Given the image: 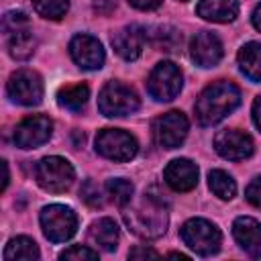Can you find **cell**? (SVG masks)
<instances>
[{"instance_id":"cell-28","label":"cell","mask_w":261,"mask_h":261,"mask_svg":"<svg viewBox=\"0 0 261 261\" xmlns=\"http://www.w3.org/2000/svg\"><path fill=\"white\" fill-rule=\"evenodd\" d=\"M2 29H4V33H6L8 37L14 35V33H18V31L31 29V24H29V16H27L24 12H16V10L6 12L4 18H2Z\"/></svg>"},{"instance_id":"cell-20","label":"cell","mask_w":261,"mask_h":261,"mask_svg":"<svg viewBox=\"0 0 261 261\" xmlns=\"http://www.w3.org/2000/svg\"><path fill=\"white\" fill-rule=\"evenodd\" d=\"M239 67L251 82H261V43H247L237 55Z\"/></svg>"},{"instance_id":"cell-37","label":"cell","mask_w":261,"mask_h":261,"mask_svg":"<svg viewBox=\"0 0 261 261\" xmlns=\"http://www.w3.org/2000/svg\"><path fill=\"white\" fill-rule=\"evenodd\" d=\"M179 2H186V0H179Z\"/></svg>"},{"instance_id":"cell-4","label":"cell","mask_w":261,"mask_h":261,"mask_svg":"<svg viewBox=\"0 0 261 261\" xmlns=\"http://www.w3.org/2000/svg\"><path fill=\"white\" fill-rule=\"evenodd\" d=\"M41 228L51 243H65L77 230V216L69 206L51 204L41 210Z\"/></svg>"},{"instance_id":"cell-13","label":"cell","mask_w":261,"mask_h":261,"mask_svg":"<svg viewBox=\"0 0 261 261\" xmlns=\"http://www.w3.org/2000/svg\"><path fill=\"white\" fill-rule=\"evenodd\" d=\"M190 57L200 67H214L222 59V43L210 31H200L190 41Z\"/></svg>"},{"instance_id":"cell-17","label":"cell","mask_w":261,"mask_h":261,"mask_svg":"<svg viewBox=\"0 0 261 261\" xmlns=\"http://www.w3.org/2000/svg\"><path fill=\"white\" fill-rule=\"evenodd\" d=\"M147 41V31H143L141 27L137 24H130V27H124L120 29L118 33H114L112 37V47L114 51L126 59V61H135L141 51H143V45Z\"/></svg>"},{"instance_id":"cell-30","label":"cell","mask_w":261,"mask_h":261,"mask_svg":"<svg viewBox=\"0 0 261 261\" xmlns=\"http://www.w3.org/2000/svg\"><path fill=\"white\" fill-rule=\"evenodd\" d=\"M96 257H98V253H96V251H92V249H88V247H82V245H73V247L65 249V251L59 255V259H71V261L96 259Z\"/></svg>"},{"instance_id":"cell-10","label":"cell","mask_w":261,"mask_h":261,"mask_svg":"<svg viewBox=\"0 0 261 261\" xmlns=\"http://www.w3.org/2000/svg\"><path fill=\"white\" fill-rule=\"evenodd\" d=\"M188 118L184 112L179 110H169L165 114H161L155 122H153V135L155 141L163 147V149H175L184 143L186 135H188Z\"/></svg>"},{"instance_id":"cell-25","label":"cell","mask_w":261,"mask_h":261,"mask_svg":"<svg viewBox=\"0 0 261 261\" xmlns=\"http://www.w3.org/2000/svg\"><path fill=\"white\" fill-rule=\"evenodd\" d=\"M147 39H151V43L161 51H173L181 41L179 33L173 27H167V24L151 29V33H147Z\"/></svg>"},{"instance_id":"cell-5","label":"cell","mask_w":261,"mask_h":261,"mask_svg":"<svg viewBox=\"0 0 261 261\" xmlns=\"http://www.w3.org/2000/svg\"><path fill=\"white\" fill-rule=\"evenodd\" d=\"M179 234H181V241L192 251H196L198 255H204V257L218 253L220 241H222L220 230L216 228V224H212L204 218H190L181 226Z\"/></svg>"},{"instance_id":"cell-9","label":"cell","mask_w":261,"mask_h":261,"mask_svg":"<svg viewBox=\"0 0 261 261\" xmlns=\"http://www.w3.org/2000/svg\"><path fill=\"white\" fill-rule=\"evenodd\" d=\"M8 96L22 106H37L43 98V80L33 69H18L8 77Z\"/></svg>"},{"instance_id":"cell-23","label":"cell","mask_w":261,"mask_h":261,"mask_svg":"<svg viewBox=\"0 0 261 261\" xmlns=\"http://www.w3.org/2000/svg\"><path fill=\"white\" fill-rule=\"evenodd\" d=\"M35 37L31 33V29H24V31H18L14 35H10L8 39V53L14 57V59H29L35 51Z\"/></svg>"},{"instance_id":"cell-36","label":"cell","mask_w":261,"mask_h":261,"mask_svg":"<svg viewBox=\"0 0 261 261\" xmlns=\"http://www.w3.org/2000/svg\"><path fill=\"white\" fill-rule=\"evenodd\" d=\"M2 169H4V184H2V190H6V186H8V165H6V161H2Z\"/></svg>"},{"instance_id":"cell-8","label":"cell","mask_w":261,"mask_h":261,"mask_svg":"<svg viewBox=\"0 0 261 261\" xmlns=\"http://www.w3.org/2000/svg\"><path fill=\"white\" fill-rule=\"evenodd\" d=\"M96 151L110 161H130L137 151V139L120 128H102L96 135Z\"/></svg>"},{"instance_id":"cell-29","label":"cell","mask_w":261,"mask_h":261,"mask_svg":"<svg viewBox=\"0 0 261 261\" xmlns=\"http://www.w3.org/2000/svg\"><path fill=\"white\" fill-rule=\"evenodd\" d=\"M80 194H82V200L88 204V206H102V196H100V188H98V184H94L92 179H88L84 186H82V190H80Z\"/></svg>"},{"instance_id":"cell-7","label":"cell","mask_w":261,"mask_h":261,"mask_svg":"<svg viewBox=\"0 0 261 261\" xmlns=\"http://www.w3.org/2000/svg\"><path fill=\"white\" fill-rule=\"evenodd\" d=\"M181 84H184V77L179 67L171 61H161L151 69L147 77V92L157 102H169L179 94Z\"/></svg>"},{"instance_id":"cell-12","label":"cell","mask_w":261,"mask_h":261,"mask_svg":"<svg viewBox=\"0 0 261 261\" xmlns=\"http://www.w3.org/2000/svg\"><path fill=\"white\" fill-rule=\"evenodd\" d=\"M214 149L220 157L230 159V161H241L253 155V139L239 130V128H224L220 133H216L214 137Z\"/></svg>"},{"instance_id":"cell-2","label":"cell","mask_w":261,"mask_h":261,"mask_svg":"<svg viewBox=\"0 0 261 261\" xmlns=\"http://www.w3.org/2000/svg\"><path fill=\"white\" fill-rule=\"evenodd\" d=\"M122 218L137 237L141 239H159L167 228V212L161 202H157L153 196H147L126 208L122 212Z\"/></svg>"},{"instance_id":"cell-31","label":"cell","mask_w":261,"mask_h":261,"mask_svg":"<svg viewBox=\"0 0 261 261\" xmlns=\"http://www.w3.org/2000/svg\"><path fill=\"white\" fill-rule=\"evenodd\" d=\"M245 198H247V202L253 204L255 208H261V175L255 177V179L247 186V190H245Z\"/></svg>"},{"instance_id":"cell-3","label":"cell","mask_w":261,"mask_h":261,"mask_svg":"<svg viewBox=\"0 0 261 261\" xmlns=\"http://www.w3.org/2000/svg\"><path fill=\"white\" fill-rule=\"evenodd\" d=\"M35 177H37V184L43 190H47L51 194H61V192L71 188L75 171H73V167L67 159L51 155V157H43L37 163Z\"/></svg>"},{"instance_id":"cell-18","label":"cell","mask_w":261,"mask_h":261,"mask_svg":"<svg viewBox=\"0 0 261 261\" xmlns=\"http://www.w3.org/2000/svg\"><path fill=\"white\" fill-rule=\"evenodd\" d=\"M198 16L212 22H230L239 14L237 0H200L196 6Z\"/></svg>"},{"instance_id":"cell-16","label":"cell","mask_w":261,"mask_h":261,"mask_svg":"<svg viewBox=\"0 0 261 261\" xmlns=\"http://www.w3.org/2000/svg\"><path fill=\"white\" fill-rule=\"evenodd\" d=\"M232 234L239 247L251 255V257H261V224L251 218V216H239L232 222Z\"/></svg>"},{"instance_id":"cell-35","label":"cell","mask_w":261,"mask_h":261,"mask_svg":"<svg viewBox=\"0 0 261 261\" xmlns=\"http://www.w3.org/2000/svg\"><path fill=\"white\" fill-rule=\"evenodd\" d=\"M251 20H253V27H255L257 31H261V4H257V6H255Z\"/></svg>"},{"instance_id":"cell-24","label":"cell","mask_w":261,"mask_h":261,"mask_svg":"<svg viewBox=\"0 0 261 261\" xmlns=\"http://www.w3.org/2000/svg\"><path fill=\"white\" fill-rule=\"evenodd\" d=\"M208 186H210V190H212L220 200H230V198H234V194H237V184H234V179H232L226 171H222V169H212V171L208 173Z\"/></svg>"},{"instance_id":"cell-34","label":"cell","mask_w":261,"mask_h":261,"mask_svg":"<svg viewBox=\"0 0 261 261\" xmlns=\"http://www.w3.org/2000/svg\"><path fill=\"white\" fill-rule=\"evenodd\" d=\"M253 120H255L257 128L261 130V96H257L253 102Z\"/></svg>"},{"instance_id":"cell-21","label":"cell","mask_w":261,"mask_h":261,"mask_svg":"<svg viewBox=\"0 0 261 261\" xmlns=\"http://www.w3.org/2000/svg\"><path fill=\"white\" fill-rule=\"evenodd\" d=\"M90 98V88L86 84H69V86H63L59 92H57V102L59 106L67 108V110H82L84 104L88 102Z\"/></svg>"},{"instance_id":"cell-19","label":"cell","mask_w":261,"mask_h":261,"mask_svg":"<svg viewBox=\"0 0 261 261\" xmlns=\"http://www.w3.org/2000/svg\"><path fill=\"white\" fill-rule=\"evenodd\" d=\"M118 237H120V230L112 218H98L96 222H92V226L88 230L90 243H94L96 247H100L104 251H114Z\"/></svg>"},{"instance_id":"cell-6","label":"cell","mask_w":261,"mask_h":261,"mask_svg":"<svg viewBox=\"0 0 261 261\" xmlns=\"http://www.w3.org/2000/svg\"><path fill=\"white\" fill-rule=\"evenodd\" d=\"M98 108L104 116H126L139 108V98L133 88L122 82H108L98 96Z\"/></svg>"},{"instance_id":"cell-27","label":"cell","mask_w":261,"mask_h":261,"mask_svg":"<svg viewBox=\"0 0 261 261\" xmlns=\"http://www.w3.org/2000/svg\"><path fill=\"white\" fill-rule=\"evenodd\" d=\"M33 6L43 18L57 20V18L65 16V12L69 8V0H33Z\"/></svg>"},{"instance_id":"cell-11","label":"cell","mask_w":261,"mask_h":261,"mask_svg":"<svg viewBox=\"0 0 261 261\" xmlns=\"http://www.w3.org/2000/svg\"><path fill=\"white\" fill-rule=\"evenodd\" d=\"M51 130H53V122L49 120V116L43 114L27 116L14 128V143L20 149H35L49 141Z\"/></svg>"},{"instance_id":"cell-1","label":"cell","mask_w":261,"mask_h":261,"mask_svg":"<svg viewBox=\"0 0 261 261\" xmlns=\"http://www.w3.org/2000/svg\"><path fill=\"white\" fill-rule=\"evenodd\" d=\"M239 104H241V90L226 80H218L202 90L194 110L200 124L212 126L220 122L224 116H228Z\"/></svg>"},{"instance_id":"cell-33","label":"cell","mask_w":261,"mask_h":261,"mask_svg":"<svg viewBox=\"0 0 261 261\" xmlns=\"http://www.w3.org/2000/svg\"><path fill=\"white\" fill-rule=\"evenodd\" d=\"M128 2L139 10H155L163 0H128Z\"/></svg>"},{"instance_id":"cell-22","label":"cell","mask_w":261,"mask_h":261,"mask_svg":"<svg viewBox=\"0 0 261 261\" xmlns=\"http://www.w3.org/2000/svg\"><path fill=\"white\" fill-rule=\"evenodd\" d=\"M4 259L6 261H33L39 259V249L37 243L29 237H16L8 241L4 249Z\"/></svg>"},{"instance_id":"cell-32","label":"cell","mask_w":261,"mask_h":261,"mask_svg":"<svg viewBox=\"0 0 261 261\" xmlns=\"http://www.w3.org/2000/svg\"><path fill=\"white\" fill-rule=\"evenodd\" d=\"M128 257H130V259H141V257H159V253H157L155 249H149V247H135V249H130Z\"/></svg>"},{"instance_id":"cell-15","label":"cell","mask_w":261,"mask_h":261,"mask_svg":"<svg viewBox=\"0 0 261 261\" xmlns=\"http://www.w3.org/2000/svg\"><path fill=\"white\" fill-rule=\"evenodd\" d=\"M165 184L175 192H190L198 184V167L190 159H173L163 169Z\"/></svg>"},{"instance_id":"cell-26","label":"cell","mask_w":261,"mask_h":261,"mask_svg":"<svg viewBox=\"0 0 261 261\" xmlns=\"http://www.w3.org/2000/svg\"><path fill=\"white\" fill-rule=\"evenodd\" d=\"M106 192L110 196V200L118 206H126L130 204L133 200V194H135V188L128 179H122V177H116V179H108L106 184Z\"/></svg>"},{"instance_id":"cell-14","label":"cell","mask_w":261,"mask_h":261,"mask_svg":"<svg viewBox=\"0 0 261 261\" xmlns=\"http://www.w3.org/2000/svg\"><path fill=\"white\" fill-rule=\"evenodd\" d=\"M69 53L82 69H100L104 63L102 43L92 35H75L69 43Z\"/></svg>"}]
</instances>
